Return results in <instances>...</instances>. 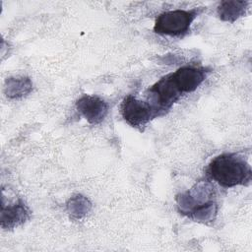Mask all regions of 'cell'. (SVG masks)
I'll list each match as a JSON object with an SVG mask.
<instances>
[{"instance_id":"cell-2","label":"cell","mask_w":252,"mask_h":252,"mask_svg":"<svg viewBox=\"0 0 252 252\" xmlns=\"http://www.w3.org/2000/svg\"><path fill=\"white\" fill-rule=\"evenodd\" d=\"M206 171L212 180L224 188L248 185L252 178L250 164L237 153H224L215 157Z\"/></svg>"},{"instance_id":"cell-1","label":"cell","mask_w":252,"mask_h":252,"mask_svg":"<svg viewBox=\"0 0 252 252\" xmlns=\"http://www.w3.org/2000/svg\"><path fill=\"white\" fill-rule=\"evenodd\" d=\"M175 201L178 212L194 221L209 223L217 218L216 191L208 180H200L191 189L177 194Z\"/></svg>"},{"instance_id":"cell-10","label":"cell","mask_w":252,"mask_h":252,"mask_svg":"<svg viewBox=\"0 0 252 252\" xmlns=\"http://www.w3.org/2000/svg\"><path fill=\"white\" fill-rule=\"evenodd\" d=\"M92 209L91 201L82 194H76L69 198L66 203V210L72 220H80L85 218Z\"/></svg>"},{"instance_id":"cell-9","label":"cell","mask_w":252,"mask_h":252,"mask_svg":"<svg viewBox=\"0 0 252 252\" xmlns=\"http://www.w3.org/2000/svg\"><path fill=\"white\" fill-rule=\"evenodd\" d=\"M32 90V82L29 77H11L5 81L4 93L9 98H21L29 94Z\"/></svg>"},{"instance_id":"cell-8","label":"cell","mask_w":252,"mask_h":252,"mask_svg":"<svg viewBox=\"0 0 252 252\" xmlns=\"http://www.w3.org/2000/svg\"><path fill=\"white\" fill-rule=\"evenodd\" d=\"M248 5V1H222L218 6L217 13L221 21L233 23L246 13Z\"/></svg>"},{"instance_id":"cell-4","label":"cell","mask_w":252,"mask_h":252,"mask_svg":"<svg viewBox=\"0 0 252 252\" xmlns=\"http://www.w3.org/2000/svg\"><path fill=\"white\" fill-rule=\"evenodd\" d=\"M121 115L130 126L142 130L157 114L148 101H143L129 94L123 99L121 106Z\"/></svg>"},{"instance_id":"cell-7","label":"cell","mask_w":252,"mask_h":252,"mask_svg":"<svg viewBox=\"0 0 252 252\" xmlns=\"http://www.w3.org/2000/svg\"><path fill=\"white\" fill-rule=\"evenodd\" d=\"M30 218L31 210L22 199H18L16 202L9 205H5V203L2 202L0 214L2 228L13 229L25 223Z\"/></svg>"},{"instance_id":"cell-6","label":"cell","mask_w":252,"mask_h":252,"mask_svg":"<svg viewBox=\"0 0 252 252\" xmlns=\"http://www.w3.org/2000/svg\"><path fill=\"white\" fill-rule=\"evenodd\" d=\"M172 77L183 94L193 93L206 80L208 70L203 67L184 66L172 72Z\"/></svg>"},{"instance_id":"cell-5","label":"cell","mask_w":252,"mask_h":252,"mask_svg":"<svg viewBox=\"0 0 252 252\" xmlns=\"http://www.w3.org/2000/svg\"><path fill=\"white\" fill-rule=\"evenodd\" d=\"M108 104L97 95L84 94L76 102V109L90 124L101 123L108 113Z\"/></svg>"},{"instance_id":"cell-3","label":"cell","mask_w":252,"mask_h":252,"mask_svg":"<svg viewBox=\"0 0 252 252\" xmlns=\"http://www.w3.org/2000/svg\"><path fill=\"white\" fill-rule=\"evenodd\" d=\"M199 14L198 9L171 10L159 14L154 25V32L162 35L180 36L188 32L191 24Z\"/></svg>"}]
</instances>
